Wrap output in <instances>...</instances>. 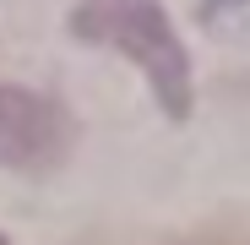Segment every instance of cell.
Returning a JSON list of instances; mask_svg holds the SVG:
<instances>
[{"label": "cell", "instance_id": "3", "mask_svg": "<svg viewBox=\"0 0 250 245\" xmlns=\"http://www.w3.org/2000/svg\"><path fill=\"white\" fill-rule=\"evenodd\" d=\"M0 245H6V234H0Z\"/></svg>", "mask_w": 250, "mask_h": 245}, {"label": "cell", "instance_id": "1", "mask_svg": "<svg viewBox=\"0 0 250 245\" xmlns=\"http://www.w3.org/2000/svg\"><path fill=\"white\" fill-rule=\"evenodd\" d=\"M71 27L93 44H114L125 60H136L152 82L163 114L174 120L190 114V60L158 0H82Z\"/></svg>", "mask_w": 250, "mask_h": 245}, {"label": "cell", "instance_id": "2", "mask_svg": "<svg viewBox=\"0 0 250 245\" xmlns=\"http://www.w3.org/2000/svg\"><path fill=\"white\" fill-rule=\"evenodd\" d=\"M71 114L27 88H0V169L49 175L71 153Z\"/></svg>", "mask_w": 250, "mask_h": 245}]
</instances>
